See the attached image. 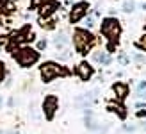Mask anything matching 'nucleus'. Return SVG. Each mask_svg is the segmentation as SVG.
Listing matches in <instances>:
<instances>
[{"mask_svg": "<svg viewBox=\"0 0 146 134\" xmlns=\"http://www.w3.org/2000/svg\"><path fill=\"white\" fill-rule=\"evenodd\" d=\"M141 9H143V11L146 13V2H143V4H141Z\"/></svg>", "mask_w": 146, "mask_h": 134, "instance_id": "nucleus-29", "label": "nucleus"}, {"mask_svg": "<svg viewBox=\"0 0 146 134\" xmlns=\"http://www.w3.org/2000/svg\"><path fill=\"white\" fill-rule=\"evenodd\" d=\"M134 96H135V98H143V100H146V91H141V93H135Z\"/></svg>", "mask_w": 146, "mask_h": 134, "instance_id": "nucleus-24", "label": "nucleus"}, {"mask_svg": "<svg viewBox=\"0 0 146 134\" xmlns=\"http://www.w3.org/2000/svg\"><path fill=\"white\" fill-rule=\"evenodd\" d=\"M91 11H93V4L89 0H77V2H73L71 7L68 9V23L71 27H77L87 14H91Z\"/></svg>", "mask_w": 146, "mask_h": 134, "instance_id": "nucleus-5", "label": "nucleus"}, {"mask_svg": "<svg viewBox=\"0 0 146 134\" xmlns=\"http://www.w3.org/2000/svg\"><path fill=\"white\" fill-rule=\"evenodd\" d=\"M5 77H7V64H5V61L0 59V84L5 80Z\"/></svg>", "mask_w": 146, "mask_h": 134, "instance_id": "nucleus-20", "label": "nucleus"}, {"mask_svg": "<svg viewBox=\"0 0 146 134\" xmlns=\"http://www.w3.org/2000/svg\"><path fill=\"white\" fill-rule=\"evenodd\" d=\"M141 129H143V131H146V120H144V122H141Z\"/></svg>", "mask_w": 146, "mask_h": 134, "instance_id": "nucleus-26", "label": "nucleus"}, {"mask_svg": "<svg viewBox=\"0 0 146 134\" xmlns=\"http://www.w3.org/2000/svg\"><path fill=\"white\" fill-rule=\"evenodd\" d=\"M135 116H137V118H146V109H139V111L135 113Z\"/></svg>", "mask_w": 146, "mask_h": 134, "instance_id": "nucleus-23", "label": "nucleus"}, {"mask_svg": "<svg viewBox=\"0 0 146 134\" xmlns=\"http://www.w3.org/2000/svg\"><path fill=\"white\" fill-rule=\"evenodd\" d=\"M94 73H96V70H94L93 63L87 61V59H80V61L75 64V68H73V75H75L78 80H82V82L93 80Z\"/></svg>", "mask_w": 146, "mask_h": 134, "instance_id": "nucleus-7", "label": "nucleus"}, {"mask_svg": "<svg viewBox=\"0 0 146 134\" xmlns=\"http://www.w3.org/2000/svg\"><path fill=\"white\" fill-rule=\"evenodd\" d=\"M7 107H14V96H11V98L7 100Z\"/></svg>", "mask_w": 146, "mask_h": 134, "instance_id": "nucleus-25", "label": "nucleus"}, {"mask_svg": "<svg viewBox=\"0 0 146 134\" xmlns=\"http://www.w3.org/2000/svg\"><path fill=\"white\" fill-rule=\"evenodd\" d=\"M5 134H20V132H18V131H7Z\"/></svg>", "mask_w": 146, "mask_h": 134, "instance_id": "nucleus-28", "label": "nucleus"}, {"mask_svg": "<svg viewBox=\"0 0 146 134\" xmlns=\"http://www.w3.org/2000/svg\"><path fill=\"white\" fill-rule=\"evenodd\" d=\"M59 111V96L54 93L45 95V98L41 100V115L46 122H54V118Z\"/></svg>", "mask_w": 146, "mask_h": 134, "instance_id": "nucleus-6", "label": "nucleus"}, {"mask_svg": "<svg viewBox=\"0 0 146 134\" xmlns=\"http://www.w3.org/2000/svg\"><path fill=\"white\" fill-rule=\"evenodd\" d=\"M116 61H118L121 66H128L132 59H130V54H127V52L119 50V52H118V56H116Z\"/></svg>", "mask_w": 146, "mask_h": 134, "instance_id": "nucleus-17", "label": "nucleus"}, {"mask_svg": "<svg viewBox=\"0 0 146 134\" xmlns=\"http://www.w3.org/2000/svg\"><path fill=\"white\" fill-rule=\"evenodd\" d=\"M0 16H2V14H0Z\"/></svg>", "mask_w": 146, "mask_h": 134, "instance_id": "nucleus-30", "label": "nucleus"}, {"mask_svg": "<svg viewBox=\"0 0 146 134\" xmlns=\"http://www.w3.org/2000/svg\"><path fill=\"white\" fill-rule=\"evenodd\" d=\"M9 43V34H0V47H5Z\"/></svg>", "mask_w": 146, "mask_h": 134, "instance_id": "nucleus-22", "label": "nucleus"}, {"mask_svg": "<svg viewBox=\"0 0 146 134\" xmlns=\"http://www.w3.org/2000/svg\"><path fill=\"white\" fill-rule=\"evenodd\" d=\"M71 47L75 54L86 57L98 47V38L93 31H87L84 27H71Z\"/></svg>", "mask_w": 146, "mask_h": 134, "instance_id": "nucleus-1", "label": "nucleus"}, {"mask_svg": "<svg viewBox=\"0 0 146 134\" xmlns=\"http://www.w3.org/2000/svg\"><path fill=\"white\" fill-rule=\"evenodd\" d=\"M11 56L14 59V63L23 70L32 68V66H36L41 61V52L36 50V47H32V45H21V47H18Z\"/></svg>", "mask_w": 146, "mask_h": 134, "instance_id": "nucleus-4", "label": "nucleus"}, {"mask_svg": "<svg viewBox=\"0 0 146 134\" xmlns=\"http://www.w3.org/2000/svg\"><path fill=\"white\" fill-rule=\"evenodd\" d=\"M2 106H4V96L0 95V109H2Z\"/></svg>", "mask_w": 146, "mask_h": 134, "instance_id": "nucleus-27", "label": "nucleus"}, {"mask_svg": "<svg viewBox=\"0 0 146 134\" xmlns=\"http://www.w3.org/2000/svg\"><path fill=\"white\" fill-rule=\"evenodd\" d=\"M48 48V40L45 38H39L38 41H36V50H39V52H45Z\"/></svg>", "mask_w": 146, "mask_h": 134, "instance_id": "nucleus-19", "label": "nucleus"}, {"mask_svg": "<svg viewBox=\"0 0 146 134\" xmlns=\"http://www.w3.org/2000/svg\"><path fill=\"white\" fill-rule=\"evenodd\" d=\"M80 23H82V27L84 29H87V31H93L94 27H96V18L93 16V14H87V16L80 21Z\"/></svg>", "mask_w": 146, "mask_h": 134, "instance_id": "nucleus-16", "label": "nucleus"}, {"mask_svg": "<svg viewBox=\"0 0 146 134\" xmlns=\"http://www.w3.org/2000/svg\"><path fill=\"white\" fill-rule=\"evenodd\" d=\"M123 31V21L118 16H104L98 23V32L102 38H105V43H119Z\"/></svg>", "mask_w": 146, "mask_h": 134, "instance_id": "nucleus-2", "label": "nucleus"}, {"mask_svg": "<svg viewBox=\"0 0 146 134\" xmlns=\"http://www.w3.org/2000/svg\"><path fill=\"white\" fill-rule=\"evenodd\" d=\"M135 7H137L135 0H123V2H121V11L125 14H132L135 11Z\"/></svg>", "mask_w": 146, "mask_h": 134, "instance_id": "nucleus-15", "label": "nucleus"}, {"mask_svg": "<svg viewBox=\"0 0 146 134\" xmlns=\"http://www.w3.org/2000/svg\"><path fill=\"white\" fill-rule=\"evenodd\" d=\"M18 13V4L14 0H0V14L5 18H11Z\"/></svg>", "mask_w": 146, "mask_h": 134, "instance_id": "nucleus-12", "label": "nucleus"}, {"mask_svg": "<svg viewBox=\"0 0 146 134\" xmlns=\"http://www.w3.org/2000/svg\"><path fill=\"white\" fill-rule=\"evenodd\" d=\"M45 2H46V0H29V13H31V11H38Z\"/></svg>", "mask_w": 146, "mask_h": 134, "instance_id": "nucleus-18", "label": "nucleus"}, {"mask_svg": "<svg viewBox=\"0 0 146 134\" xmlns=\"http://www.w3.org/2000/svg\"><path fill=\"white\" fill-rule=\"evenodd\" d=\"M52 47L55 48V52L68 50L71 47V32H68L66 29L55 31V34L52 36Z\"/></svg>", "mask_w": 146, "mask_h": 134, "instance_id": "nucleus-9", "label": "nucleus"}, {"mask_svg": "<svg viewBox=\"0 0 146 134\" xmlns=\"http://www.w3.org/2000/svg\"><path fill=\"white\" fill-rule=\"evenodd\" d=\"M107 111H109V113H112V115H116L119 120H125L127 115H128L127 113V107L123 106L121 102H118V100H116V102H109L107 104Z\"/></svg>", "mask_w": 146, "mask_h": 134, "instance_id": "nucleus-13", "label": "nucleus"}, {"mask_svg": "<svg viewBox=\"0 0 146 134\" xmlns=\"http://www.w3.org/2000/svg\"><path fill=\"white\" fill-rule=\"evenodd\" d=\"M68 75H71V70L66 64H62L59 61L48 59V61H43L39 64V79H41L43 84H50V82H54L55 79L68 77Z\"/></svg>", "mask_w": 146, "mask_h": 134, "instance_id": "nucleus-3", "label": "nucleus"}, {"mask_svg": "<svg viewBox=\"0 0 146 134\" xmlns=\"http://www.w3.org/2000/svg\"><path fill=\"white\" fill-rule=\"evenodd\" d=\"M89 57H91V63L100 64V66H111L112 61H114V57H112L111 54H107V50L102 48V47H96V48H94L91 54H89Z\"/></svg>", "mask_w": 146, "mask_h": 134, "instance_id": "nucleus-10", "label": "nucleus"}, {"mask_svg": "<svg viewBox=\"0 0 146 134\" xmlns=\"http://www.w3.org/2000/svg\"><path fill=\"white\" fill-rule=\"evenodd\" d=\"M141 91H146V79L139 80L137 86H135V93H141Z\"/></svg>", "mask_w": 146, "mask_h": 134, "instance_id": "nucleus-21", "label": "nucleus"}, {"mask_svg": "<svg viewBox=\"0 0 146 134\" xmlns=\"http://www.w3.org/2000/svg\"><path fill=\"white\" fill-rule=\"evenodd\" d=\"M59 23H61V18L54 16V18H50V20H46V21H41L39 27L43 29V31H55Z\"/></svg>", "mask_w": 146, "mask_h": 134, "instance_id": "nucleus-14", "label": "nucleus"}, {"mask_svg": "<svg viewBox=\"0 0 146 134\" xmlns=\"http://www.w3.org/2000/svg\"><path fill=\"white\" fill-rule=\"evenodd\" d=\"M111 91L114 93V98L118 102H125L130 95V86L123 80H114L112 86H111Z\"/></svg>", "mask_w": 146, "mask_h": 134, "instance_id": "nucleus-11", "label": "nucleus"}, {"mask_svg": "<svg viewBox=\"0 0 146 134\" xmlns=\"http://www.w3.org/2000/svg\"><path fill=\"white\" fill-rule=\"evenodd\" d=\"M61 7H62V4L57 2V0H46V2L38 9V23L54 18L57 14V11H61Z\"/></svg>", "mask_w": 146, "mask_h": 134, "instance_id": "nucleus-8", "label": "nucleus"}]
</instances>
